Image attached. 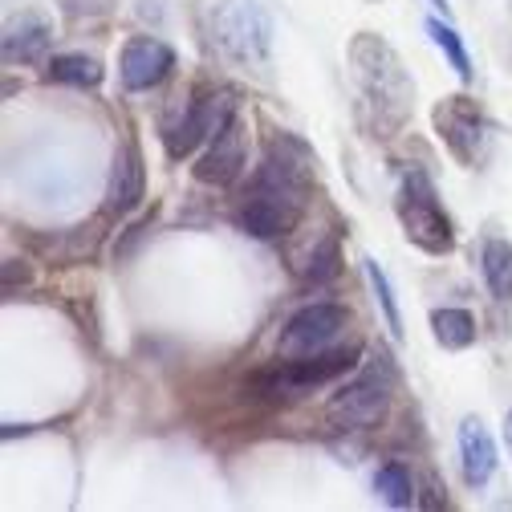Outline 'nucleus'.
<instances>
[{"label": "nucleus", "instance_id": "10", "mask_svg": "<svg viewBox=\"0 0 512 512\" xmlns=\"http://www.w3.org/2000/svg\"><path fill=\"white\" fill-rule=\"evenodd\" d=\"M175 70V49L159 37H126L122 53H118V78L131 94L155 90L159 82H167Z\"/></svg>", "mask_w": 512, "mask_h": 512}, {"label": "nucleus", "instance_id": "1", "mask_svg": "<svg viewBox=\"0 0 512 512\" xmlns=\"http://www.w3.org/2000/svg\"><path fill=\"white\" fill-rule=\"evenodd\" d=\"M309 191H313V151L297 135H277L252 175L244 204L236 208V224L256 240H281L301 224Z\"/></svg>", "mask_w": 512, "mask_h": 512}, {"label": "nucleus", "instance_id": "19", "mask_svg": "<svg viewBox=\"0 0 512 512\" xmlns=\"http://www.w3.org/2000/svg\"><path fill=\"white\" fill-rule=\"evenodd\" d=\"M362 273H366V285L382 309V317H387V330L395 342H403V313H399V301H395V289H391V277L382 273V265L374 261V256H362Z\"/></svg>", "mask_w": 512, "mask_h": 512}, {"label": "nucleus", "instance_id": "8", "mask_svg": "<svg viewBox=\"0 0 512 512\" xmlns=\"http://www.w3.org/2000/svg\"><path fill=\"white\" fill-rule=\"evenodd\" d=\"M387 411H391V370L387 374L366 370L330 399L326 419L342 431H370L387 419Z\"/></svg>", "mask_w": 512, "mask_h": 512}, {"label": "nucleus", "instance_id": "4", "mask_svg": "<svg viewBox=\"0 0 512 512\" xmlns=\"http://www.w3.org/2000/svg\"><path fill=\"white\" fill-rule=\"evenodd\" d=\"M212 41L236 66L269 70L273 17L265 5H256V0H220L212 9Z\"/></svg>", "mask_w": 512, "mask_h": 512}, {"label": "nucleus", "instance_id": "21", "mask_svg": "<svg viewBox=\"0 0 512 512\" xmlns=\"http://www.w3.org/2000/svg\"><path fill=\"white\" fill-rule=\"evenodd\" d=\"M427 33H431V41L439 45V53L447 57V66L460 74V82H472V57H468L460 33L447 25V21H439V17H427Z\"/></svg>", "mask_w": 512, "mask_h": 512}, {"label": "nucleus", "instance_id": "24", "mask_svg": "<svg viewBox=\"0 0 512 512\" xmlns=\"http://www.w3.org/2000/svg\"><path fill=\"white\" fill-rule=\"evenodd\" d=\"M508 5H512V0H508Z\"/></svg>", "mask_w": 512, "mask_h": 512}, {"label": "nucleus", "instance_id": "13", "mask_svg": "<svg viewBox=\"0 0 512 512\" xmlns=\"http://www.w3.org/2000/svg\"><path fill=\"white\" fill-rule=\"evenodd\" d=\"M53 49V25L45 13H21V21H9L5 29V61L9 66H37L49 61Z\"/></svg>", "mask_w": 512, "mask_h": 512}, {"label": "nucleus", "instance_id": "6", "mask_svg": "<svg viewBox=\"0 0 512 512\" xmlns=\"http://www.w3.org/2000/svg\"><path fill=\"white\" fill-rule=\"evenodd\" d=\"M431 122H435L439 143L447 147V155H452L460 167H480L488 159L492 135H488V122H484L476 98H468V94L439 98L431 110Z\"/></svg>", "mask_w": 512, "mask_h": 512}, {"label": "nucleus", "instance_id": "2", "mask_svg": "<svg viewBox=\"0 0 512 512\" xmlns=\"http://www.w3.org/2000/svg\"><path fill=\"white\" fill-rule=\"evenodd\" d=\"M350 74L362 98V114L370 122L374 139H395L415 114V82L403 66L395 45L378 33H354L350 49Z\"/></svg>", "mask_w": 512, "mask_h": 512}, {"label": "nucleus", "instance_id": "9", "mask_svg": "<svg viewBox=\"0 0 512 512\" xmlns=\"http://www.w3.org/2000/svg\"><path fill=\"white\" fill-rule=\"evenodd\" d=\"M362 358V346L350 342V346H330L322 354H309V358H285V366L269 378L273 391H285V395H301V391H313V387H326V382L350 374Z\"/></svg>", "mask_w": 512, "mask_h": 512}, {"label": "nucleus", "instance_id": "23", "mask_svg": "<svg viewBox=\"0 0 512 512\" xmlns=\"http://www.w3.org/2000/svg\"><path fill=\"white\" fill-rule=\"evenodd\" d=\"M504 443H508V452H512V411L504 415Z\"/></svg>", "mask_w": 512, "mask_h": 512}, {"label": "nucleus", "instance_id": "17", "mask_svg": "<svg viewBox=\"0 0 512 512\" xmlns=\"http://www.w3.org/2000/svg\"><path fill=\"white\" fill-rule=\"evenodd\" d=\"M480 273H484V285L496 301H508L512 297V244L508 240H484V252H480Z\"/></svg>", "mask_w": 512, "mask_h": 512}, {"label": "nucleus", "instance_id": "18", "mask_svg": "<svg viewBox=\"0 0 512 512\" xmlns=\"http://www.w3.org/2000/svg\"><path fill=\"white\" fill-rule=\"evenodd\" d=\"M374 496H378L382 504H391V508H411V504H419L415 480H411L407 464H399V460L382 464V468L374 472Z\"/></svg>", "mask_w": 512, "mask_h": 512}, {"label": "nucleus", "instance_id": "15", "mask_svg": "<svg viewBox=\"0 0 512 512\" xmlns=\"http://www.w3.org/2000/svg\"><path fill=\"white\" fill-rule=\"evenodd\" d=\"M45 78H49V82H61V86L94 90V86H102L106 70H102V61L90 57V53H53V57L45 61Z\"/></svg>", "mask_w": 512, "mask_h": 512}, {"label": "nucleus", "instance_id": "12", "mask_svg": "<svg viewBox=\"0 0 512 512\" xmlns=\"http://www.w3.org/2000/svg\"><path fill=\"white\" fill-rule=\"evenodd\" d=\"M191 175H196L204 187H232L244 175V126H240V118H232L220 135H212L208 151L196 159Z\"/></svg>", "mask_w": 512, "mask_h": 512}, {"label": "nucleus", "instance_id": "7", "mask_svg": "<svg viewBox=\"0 0 512 512\" xmlns=\"http://www.w3.org/2000/svg\"><path fill=\"white\" fill-rule=\"evenodd\" d=\"M346 326H350V309H346V305H334V301L301 305V309L289 317V322H285L281 338H277V354H281V358L322 354V350H330V346L342 338Z\"/></svg>", "mask_w": 512, "mask_h": 512}, {"label": "nucleus", "instance_id": "20", "mask_svg": "<svg viewBox=\"0 0 512 512\" xmlns=\"http://www.w3.org/2000/svg\"><path fill=\"white\" fill-rule=\"evenodd\" d=\"M338 265H342V248H338V232H326L322 240H317L305 256V265H297V273L313 285H326L338 277Z\"/></svg>", "mask_w": 512, "mask_h": 512}, {"label": "nucleus", "instance_id": "5", "mask_svg": "<svg viewBox=\"0 0 512 512\" xmlns=\"http://www.w3.org/2000/svg\"><path fill=\"white\" fill-rule=\"evenodd\" d=\"M236 118V98L228 90L220 94H204V98H175V106L163 114V147L167 159H187L196 155L200 143H212V135H220L224 126Z\"/></svg>", "mask_w": 512, "mask_h": 512}, {"label": "nucleus", "instance_id": "14", "mask_svg": "<svg viewBox=\"0 0 512 512\" xmlns=\"http://www.w3.org/2000/svg\"><path fill=\"white\" fill-rule=\"evenodd\" d=\"M460 468L472 488H484L496 476V443L476 415H468L460 423Z\"/></svg>", "mask_w": 512, "mask_h": 512}, {"label": "nucleus", "instance_id": "3", "mask_svg": "<svg viewBox=\"0 0 512 512\" xmlns=\"http://www.w3.org/2000/svg\"><path fill=\"white\" fill-rule=\"evenodd\" d=\"M395 216L403 224V236L427 252V256H447L456 248V232L452 220H447L443 204H439V191L431 183V175L423 167H407L403 183H399V196H395Z\"/></svg>", "mask_w": 512, "mask_h": 512}, {"label": "nucleus", "instance_id": "16", "mask_svg": "<svg viewBox=\"0 0 512 512\" xmlns=\"http://www.w3.org/2000/svg\"><path fill=\"white\" fill-rule=\"evenodd\" d=\"M431 334L443 350H468L476 342V317L468 309H431Z\"/></svg>", "mask_w": 512, "mask_h": 512}, {"label": "nucleus", "instance_id": "22", "mask_svg": "<svg viewBox=\"0 0 512 512\" xmlns=\"http://www.w3.org/2000/svg\"><path fill=\"white\" fill-rule=\"evenodd\" d=\"M118 0H61V9H66V17L74 21H98V17H110Z\"/></svg>", "mask_w": 512, "mask_h": 512}, {"label": "nucleus", "instance_id": "11", "mask_svg": "<svg viewBox=\"0 0 512 512\" xmlns=\"http://www.w3.org/2000/svg\"><path fill=\"white\" fill-rule=\"evenodd\" d=\"M147 196V167H143V151L135 139H122V147L114 151V167H110V183H106V212L110 216H131Z\"/></svg>", "mask_w": 512, "mask_h": 512}]
</instances>
